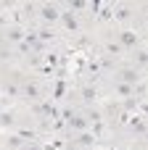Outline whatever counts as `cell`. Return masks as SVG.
<instances>
[{
    "mask_svg": "<svg viewBox=\"0 0 148 150\" xmlns=\"http://www.w3.org/2000/svg\"><path fill=\"white\" fill-rule=\"evenodd\" d=\"M58 16H61V13H58L56 5H45V8H42V18H45V21H56Z\"/></svg>",
    "mask_w": 148,
    "mask_h": 150,
    "instance_id": "1",
    "label": "cell"
},
{
    "mask_svg": "<svg viewBox=\"0 0 148 150\" xmlns=\"http://www.w3.org/2000/svg\"><path fill=\"white\" fill-rule=\"evenodd\" d=\"M122 42L127 47H132V45H138V34L135 32H122Z\"/></svg>",
    "mask_w": 148,
    "mask_h": 150,
    "instance_id": "2",
    "label": "cell"
},
{
    "mask_svg": "<svg viewBox=\"0 0 148 150\" xmlns=\"http://www.w3.org/2000/svg\"><path fill=\"white\" fill-rule=\"evenodd\" d=\"M58 18H64V24H66V29H77V18H74L71 13H61Z\"/></svg>",
    "mask_w": 148,
    "mask_h": 150,
    "instance_id": "3",
    "label": "cell"
},
{
    "mask_svg": "<svg viewBox=\"0 0 148 150\" xmlns=\"http://www.w3.org/2000/svg\"><path fill=\"white\" fill-rule=\"evenodd\" d=\"M24 95H26V98H32V100H34V98H37V95H40V90H37V87H34V84H26V87H24Z\"/></svg>",
    "mask_w": 148,
    "mask_h": 150,
    "instance_id": "4",
    "label": "cell"
},
{
    "mask_svg": "<svg viewBox=\"0 0 148 150\" xmlns=\"http://www.w3.org/2000/svg\"><path fill=\"white\" fill-rule=\"evenodd\" d=\"M69 124H71V129H85V121H82L79 116H74V119H69Z\"/></svg>",
    "mask_w": 148,
    "mask_h": 150,
    "instance_id": "5",
    "label": "cell"
},
{
    "mask_svg": "<svg viewBox=\"0 0 148 150\" xmlns=\"http://www.w3.org/2000/svg\"><path fill=\"white\" fill-rule=\"evenodd\" d=\"M122 79H124V84H130V82H135V79H138V74H135V71H124V74H122Z\"/></svg>",
    "mask_w": 148,
    "mask_h": 150,
    "instance_id": "6",
    "label": "cell"
},
{
    "mask_svg": "<svg viewBox=\"0 0 148 150\" xmlns=\"http://www.w3.org/2000/svg\"><path fill=\"white\" fill-rule=\"evenodd\" d=\"M82 95H85V100H93V98H95V90H93V87H85Z\"/></svg>",
    "mask_w": 148,
    "mask_h": 150,
    "instance_id": "7",
    "label": "cell"
},
{
    "mask_svg": "<svg viewBox=\"0 0 148 150\" xmlns=\"http://www.w3.org/2000/svg\"><path fill=\"white\" fill-rule=\"evenodd\" d=\"M117 92H119V95H130L132 90H130V84H119V87H117Z\"/></svg>",
    "mask_w": 148,
    "mask_h": 150,
    "instance_id": "8",
    "label": "cell"
},
{
    "mask_svg": "<svg viewBox=\"0 0 148 150\" xmlns=\"http://www.w3.org/2000/svg\"><path fill=\"white\" fill-rule=\"evenodd\" d=\"M8 40H13V42H19V40H21V32H19V29H13V32L8 34Z\"/></svg>",
    "mask_w": 148,
    "mask_h": 150,
    "instance_id": "9",
    "label": "cell"
},
{
    "mask_svg": "<svg viewBox=\"0 0 148 150\" xmlns=\"http://www.w3.org/2000/svg\"><path fill=\"white\" fill-rule=\"evenodd\" d=\"M71 8H74V11H82V8H85V0H71Z\"/></svg>",
    "mask_w": 148,
    "mask_h": 150,
    "instance_id": "10",
    "label": "cell"
},
{
    "mask_svg": "<svg viewBox=\"0 0 148 150\" xmlns=\"http://www.w3.org/2000/svg\"><path fill=\"white\" fill-rule=\"evenodd\" d=\"M40 37H42V40H53V32H50V29H42Z\"/></svg>",
    "mask_w": 148,
    "mask_h": 150,
    "instance_id": "11",
    "label": "cell"
},
{
    "mask_svg": "<svg viewBox=\"0 0 148 150\" xmlns=\"http://www.w3.org/2000/svg\"><path fill=\"white\" fill-rule=\"evenodd\" d=\"M79 142H82V145H90V142H93V137H90V134H82V140H79Z\"/></svg>",
    "mask_w": 148,
    "mask_h": 150,
    "instance_id": "12",
    "label": "cell"
},
{
    "mask_svg": "<svg viewBox=\"0 0 148 150\" xmlns=\"http://www.w3.org/2000/svg\"><path fill=\"white\" fill-rule=\"evenodd\" d=\"M21 150H37V148H34V145H32V148H21Z\"/></svg>",
    "mask_w": 148,
    "mask_h": 150,
    "instance_id": "13",
    "label": "cell"
}]
</instances>
